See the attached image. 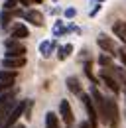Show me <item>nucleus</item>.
I'll return each instance as SVG.
<instances>
[{"instance_id": "obj_1", "label": "nucleus", "mask_w": 126, "mask_h": 128, "mask_svg": "<svg viewBox=\"0 0 126 128\" xmlns=\"http://www.w3.org/2000/svg\"><path fill=\"white\" fill-rule=\"evenodd\" d=\"M106 124H108V128H118V124H120L118 104L112 96H106Z\"/></svg>"}, {"instance_id": "obj_2", "label": "nucleus", "mask_w": 126, "mask_h": 128, "mask_svg": "<svg viewBox=\"0 0 126 128\" xmlns=\"http://www.w3.org/2000/svg\"><path fill=\"white\" fill-rule=\"evenodd\" d=\"M91 98H93V102H94L96 112L100 114V120L106 122V96H102L100 93H98V89L93 87V89H91Z\"/></svg>"}, {"instance_id": "obj_3", "label": "nucleus", "mask_w": 126, "mask_h": 128, "mask_svg": "<svg viewBox=\"0 0 126 128\" xmlns=\"http://www.w3.org/2000/svg\"><path fill=\"white\" fill-rule=\"evenodd\" d=\"M81 102L85 104V110H87V116H89V124L93 128H96V108H94V102L91 95H81Z\"/></svg>"}, {"instance_id": "obj_4", "label": "nucleus", "mask_w": 126, "mask_h": 128, "mask_svg": "<svg viewBox=\"0 0 126 128\" xmlns=\"http://www.w3.org/2000/svg\"><path fill=\"white\" fill-rule=\"evenodd\" d=\"M4 46H6V57H24L26 53V48L18 40H8Z\"/></svg>"}, {"instance_id": "obj_5", "label": "nucleus", "mask_w": 126, "mask_h": 128, "mask_svg": "<svg viewBox=\"0 0 126 128\" xmlns=\"http://www.w3.org/2000/svg\"><path fill=\"white\" fill-rule=\"evenodd\" d=\"M24 110H26V100H20V102H16V106H14V110L10 112V116H8V120L2 124L0 128H10L12 124H16V120L24 114Z\"/></svg>"}, {"instance_id": "obj_6", "label": "nucleus", "mask_w": 126, "mask_h": 128, "mask_svg": "<svg viewBox=\"0 0 126 128\" xmlns=\"http://www.w3.org/2000/svg\"><path fill=\"white\" fill-rule=\"evenodd\" d=\"M59 114H61V118H63V122H65V126H67V128L73 126L75 118H73V110H71L69 100H61V102H59Z\"/></svg>"}, {"instance_id": "obj_7", "label": "nucleus", "mask_w": 126, "mask_h": 128, "mask_svg": "<svg viewBox=\"0 0 126 128\" xmlns=\"http://www.w3.org/2000/svg\"><path fill=\"white\" fill-rule=\"evenodd\" d=\"M22 16L26 18L28 22H32L34 26H38V28H42V26H44V14H42L40 10H28V12H24Z\"/></svg>"}, {"instance_id": "obj_8", "label": "nucleus", "mask_w": 126, "mask_h": 128, "mask_svg": "<svg viewBox=\"0 0 126 128\" xmlns=\"http://www.w3.org/2000/svg\"><path fill=\"white\" fill-rule=\"evenodd\" d=\"M26 65V59L24 57H4L2 59V67L4 69H20Z\"/></svg>"}, {"instance_id": "obj_9", "label": "nucleus", "mask_w": 126, "mask_h": 128, "mask_svg": "<svg viewBox=\"0 0 126 128\" xmlns=\"http://www.w3.org/2000/svg\"><path fill=\"white\" fill-rule=\"evenodd\" d=\"M100 79L106 83V87H108L110 91H114V95L120 91V83H118V79H114L108 71H102V73H100Z\"/></svg>"}, {"instance_id": "obj_10", "label": "nucleus", "mask_w": 126, "mask_h": 128, "mask_svg": "<svg viewBox=\"0 0 126 128\" xmlns=\"http://www.w3.org/2000/svg\"><path fill=\"white\" fill-rule=\"evenodd\" d=\"M96 44H98L100 49H104V51H108V53H114V42H112L110 38H106L104 34H100V36L96 38Z\"/></svg>"}, {"instance_id": "obj_11", "label": "nucleus", "mask_w": 126, "mask_h": 128, "mask_svg": "<svg viewBox=\"0 0 126 128\" xmlns=\"http://www.w3.org/2000/svg\"><path fill=\"white\" fill-rule=\"evenodd\" d=\"M112 32H114V36H116L120 42H124V44H126V22H124V20H118V22H114V26H112Z\"/></svg>"}, {"instance_id": "obj_12", "label": "nucleus", "mask_w": 126, "mask_h": 128, "mask_svg": "<svg viewBox=\"0 0 126 128\" xmlns=\"http://www.w3.org/2000/svg\"><path fill=\"white\" fill-rule=\"evenodd\" d=\"M28 36H30V32H28V28L24 24H16L12 28V40H24Z\"/></svg>"}, {"instance_id": "obj_13", "label": "nucleus", "mask_w": 126, "mask_h": 128, "mask_svg": "<svg viewBox=\"0 0 126 128\" xmlns=\"http://www.w3.org/2000/svg\"><path fill=\"white\" fill-rule=\"evenodd\" d=\"M53 49H55V42H53V40H46V42L40 44V53H42L44 57H49Z\"/></svg>"}, {"instance_id": "obj_14", "label": "nucleus", "mask_w": 126, "mask_h": 128, "mask_svg": "<svg viewBox=\"0 0 126 128\" xmlns=\"http://www.w3.org/2000/svg\"><path fill=\"white\" fill-rule=\"evenodd\" d=\"M67 89L73 93V95H83L81 93V83L77 77H67Z\"/></svg>"}, {"instance_id": "obj_15", "label": "nucleus", "mask_w": 126, "mask_h": 128, "mask_svg": "<svg viewBox=\"0 0 126 128\" xmlns=\"http://www.w3.org/2000/svg\"><path fill=\"white\" fill-rule=\"evenodd\" d=\"M14 81H16V71L0 69V83H14Z\"/></svg>"}, {"instance_id": "obj_16", "label": "nucleus", "mask_w": 126, "mask_h": 128, "mask_svg": "<svg viewBox=\"0 0 126 128\" xmlns=\"http://www.w3.org/2000/svg\"><path fill=\"white\" fill-rule=\"evenodd\" d=\"M71 51H73V46H71V44H67V46L59 48V51H57V57L63 61V59H67V57L71 55Z\"/></svg>"}, {"instance_id": "obj_17", "label": "nucleus", "mask_w": 126, "mask_h": 128, "mask_svg": "<svg viewBox=\"0 0 126 128\" xmlns=\"http://www.w3.org/2000/svg\"><path fill=\"white\" fill-rule=\"evenodd\" d=\"M10 20H12V12L10 10H2V14H0V26L6 28L10 24Z\"/></svg>"}, {"instance_id": "obj_18", "label": "nucleus", "mask_w": 126, "mask_h": 128, "mask_svg": "<svg viewBox=\"0 0 126 128\" xmlns=\"http://www.w3.org/2000/svg\"><path fill=\"white\" fill-rule=\"evenodd\" d=\"M71 28H65L63 26V22H57L55 26H53V36H61V34H65V32H69Z\"/></svg>"}, {"instance_id": "obj_19", "label": "nucleus", "mask_w": 126, "mask_h": 128, "mask_svg": "<svg viewBox=\"0 0 126 128\" xmlns=\"http://www.w3.org/2000/svg\"><path fill=\"white\" fill-rule=\"evenodd\" d=\"M98 63L100 65H110V57L108 55H98Z\"/></svg>"}, {"instance_id": "obj_20", "label": "nucleus", "mask_w": 126, "mask_h": 128, "mask_svg": "<svg viewBox=\"0 0 126 128\" xmlns=\"http://www.w3.org/2000/svg\"><path fill=\"white\" fill-rule=\"evenodd\" d=\"M16 2H18V0H6V2H4V10H12L16 6Z\"/></svg>"}, {"instance_id": "obj_21", "label": "nucleus", "mask_w": 126, "mask_h": 128, "mask_svg": "<svg viewBox=\"0 0 126 128\" xmlns=\"http://www.w3.org/2000/svg\"><path fill=\"white\" fill-rule=\"evenodd\" d=\"M75 14H77V12H75V8H67V10H65V18H73Z\"/></svg>"}, {"instance_id": "obj_22", "label": "nucleus", "mask_w": 126, "mask_h": 128, "mask_svg": "<svg viewBox=\"0 0 126 128\" xmlns=\"http://www.w3.org/2000/svg\"><path fill=\"white\" fill-rule=\"evenodd\" d=\"M118 55H120V59H122V63L126 65V48H122L120 51H118Z\"/></svg>"}, {"instance_id": "obj_23", "label": "nucleus", "mask_w": 126, "mask_h": 128, "mask_svg": "<svg viewBox=\"0 0 126 128\" xmlns=\"http://www.w3.org/2000/svg\"><path fill=\"white\" fill-rule=\"evenodd\" d=\"M14 83H0V91H6V89H10Z\"/></svg>"}, {"instance_id": "obj_24", "label": "nucleus", "mask_w": 126, "mask_h": 128, "mask_svg": "<svg viewBox=\"0 0 126 128\" xmlns=\"http://www.w3.org/2000/svg\"><path fill=\"white\" fill-rule=\"evenodd\" d=\"M98 10H100V4H96V6H94V8H93V12H91V16H94V14L98 12Z\"/></svg>"}, {"instance_id": "obj_25", "label": "nucleus", "mask_w": 126, "mask_h": 128, "mask_svg": "<svg viewBox=\"0 0 126 128\" xmlns=\"http://www.w3.org/2000/svg\"><path fill=\"white\" fill-rule=\"evenodd\" d=\"M32 2H38V4H40V2H42V0H32Z\"/></svg>"}]
</instances>
